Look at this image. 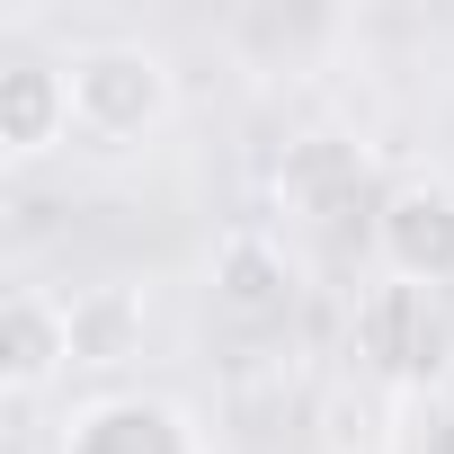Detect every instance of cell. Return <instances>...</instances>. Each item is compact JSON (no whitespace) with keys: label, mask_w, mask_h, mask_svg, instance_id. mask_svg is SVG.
<instances>
[{"label":"cell","mask_w":454,"mask_h":454,"mask_svg":"<svg viewBox=\"0 0 454 454\" xmlns=\"http://www.w3.org/2000/svg\"><path fill=\"white\" fill-rule=\"evenodd\" d=\"M63 72H72V125H81L90 143H143V134H160L169 107H178V72H169V54L143 45V36H98V45H81Z\"/></svg>","instance_id":"cell-1"},{"label":"cell","mask_w":454,"mask_h":454,"mask_svg":"<svg viewBox=\"0 0 454 454\" xmlns=\"http://www.w3.org/2000/svg\"><path fill=\"white\" fill-rule=\"evenodd\" d=\"M374 250H383V277H401V286H427L436 294L454 277V187L436 169H410V178L383 187Z\"/></svg>","instance_id":"cell-2"},{"label":"cell","mask_w":454,"mask_h":454,"mask_svg":"<svg viewBox=\"0 0 454 454\" xmlns=\"http://www.w3.org/2000/svg\"><path fill=\"white\" fill-rule=\"evenodd\" d=\"M348 339H356V356H365L374 374H427V365L445 356V312H436V294H427V286L383 277V286H365V294H356Z\"/></svg>","instance_id":"cell-3"},{"label":"cell","mask_w":454,"mask_h":454,"mask_svg":"<svg viewBox=\"0 0 454 454\" xmlns=\"http://www.w3.org/2000/svg\"><path fill=\"white\" fill-rule=\"evenodd\" d=\"M63 454H205V427L160 392H98L72 410Z\"/></svg>","instance_id":"cell-4"},{"label":"cell","mask_w":454,"mask_h":454,"mask_svg":"<svg viewBox=\"0 0 454 454\" xmlns=\"http://www.w3.org/2000/svg\"><path fill=\"white\" fill-rule=\"evenodd\" d=\"M294 294H303V277H294V259H286L277 232L241 223V232L214 241V303L232 312L241 330H277V321L294 312Z\"/></svg>","instance_id":"cell-5"},{"label":"cell","mask_w":454,"mask_h":454,"mask_svg":"<svg viewBox=\"0 0 454 454\" xmlns=\"http://www.w3.org/2000/svg\"><path fill=\"white\" fill-rule=\"evenodd\" d=\"M63 365H72V303L45 294V286H19L10 303H0V383L27 401V392H45Z\"/></svg>","instance_id":"cell-6"},{"label":"cell","mask_w":454,"mask_h":454,"mask_svg":"<svg viewBox=\"0 0 454 454\" xmlns=\"http://www.w3.org/2000/svg\"><path fill=\"white\" fill-rule=\"evenodd\" d=\"M72 134V72L63 63H36V54H10L0 63V152H54Z\"/></svg>","instance_id":"cell-7"},{"label":"cell","mask_w":454,"mask_h":454,"mask_svg":"<svg viewBox=\"0 0 454 454\" xmlns=\"http://www.w3.org/2000/svg\"><path fill=\"white\" fill-rule=\"evenodd\" d=\"M143 356V294L134 286H81L72 294V365H134Z\"/></svg>","instance_id":"cell-8"},{"label":"cell","mask_w":454,"mask_h":454,"mask_svg":"<svg viewBox=\"0 0 454 454\" xmlns=\"http://www.w3.org/2000/svg\"><path fill=\"white\" fill-rule=\"evenodd\" d=\"M356 178H365V152H356L348 134H303V143L286 152V169H277V187H286L303 214H339V205L356 196Z\"/></svg>","instance_id":"cell-9"}]
</instances>
